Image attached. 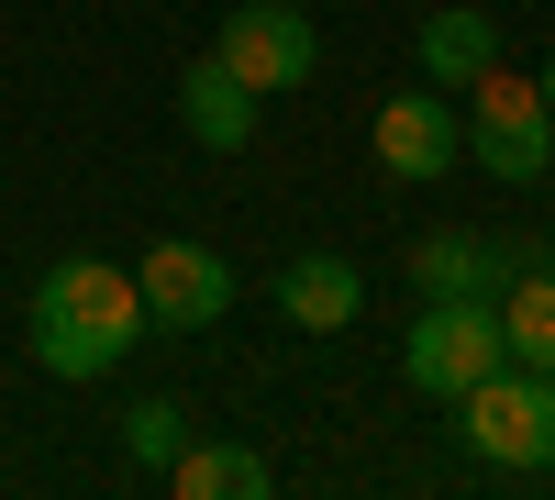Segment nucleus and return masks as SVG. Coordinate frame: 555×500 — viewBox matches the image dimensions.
I'll return each mask as SVG.
<instances>
[{"label": "nucleus", "mask_w": 555, "mask_h": 500, "mask_svg": "<svg viewBox=\"0 0 555 500\" xmlns=\"http://www.w3.org/2000/svg\"><path fill=\"white\" fill-rule=\"evenodd\" d=\"M122 445H133V467L167 478V457L190 445V412H178V400H133V412H122Z\"/></svg>", "instance_id": "4468645a"}, {"label": "nucleus", "mask_w": 555, "mask_h": 500, "mask_svg": "<svg viewBox=\"0 0 555 500\" xmlns=\"http://www.w3.org/2000/svg\"><path fill=\"white\" fill-rule=\"evenodd\" d=\"M167 489L178 500H256L267 489V457H256V445H178V457H167Z\"/></svg>", "instance_id": "f8f14e48"}, {"label": "nucleus", "mask_w": 555, "mask_h": 500, "mask_svg": "<svg viewBox=\"0 0 555 500\" xmlns=\"http://www.w3.org/2000/svg\"><path fill=\"white\" fill-rule=\"evenodd\" d=\"M278 311H289L300 334H345L356 311H366V279H356L345 256H289V267H278Z\"/></svg>", "instance_id": "9d476101"}, {"label": "nucleus", "mask_w": 555, "mask_h": 500, "mask_svg": "<svg viewBox=\"0 0 555 500\" xmlns=\"http://www.w3.org/2000/svg\"><path fill=\"white\" fill-rule=\"evenodd\" d=\"M211 56L234 67L256 101H278V89H300V78L322 67V34H311V12H289V0H234Z\"/></svg>", "instance_id": "423d86ee"}, {"label": "nucleus", "mask_w": 555, "mask_h": 500, "mask_svg": "<svg viewBox=\"0 0 555 500\" xmlns=\"http://www.w3.org/2000/svg\"><path fill=\"white\" fill-rule=\"evenodd\" d=\"M478 67H500V23L467 12V0H455V12H423V78L434 89H467Z\"/></svg>", "instance_id": "9b49d317"}, {"label": "nucleus", "mask_w": 555, "mask_h": 500, "mask_svg": "<svg viewBox=\"0 0 555 500\" xmlns=\"http://www.w3.org/2000/svg\"><path fill=\"white\" fill-rule=\"evenodd\" d=\"M133 345H145V290H133V267H112V256L44 267V290H34V368L44 379H112Z\"/></svg>", "instance_id": "f257e3e1"}, {"label": "nucleus", "mask_w": 555, "mask_h": 500, "mask_svg": "<svg viewBox=\"0 0 555 500\" xmlns=\"http://www.w3.org/2000/svg\"><path fill=\"white\" fill-rule=\"evenodd\" d=\"M455 156H467V123L444 112V89H434V78L378 101V167H389V178H444Z\"/></svg>", "instance_id": "0eeeda50"}, {"label": "nucleus", "mask_w": 555, "mask_h": 500, "mask_svg": "<svg viewBox=\"0 0 555 500\" xmlns=\"http://www.w3.org/2000/svg\"><path fill=\"white\" fill-rule=\"evenodd\" d=\"M133 290H145L156 334H211L222 311H234V267H222L211 245H190V234H156L145 256H133Z\"/></svg>", "instance_id": "39448f33"}, {"label": "nucleus", "mask_w": 555, "mask_h": 500, "mask_svg": "<svg viewBox=\"0 0 555 500\" xmlns=\"http://www.w3.org/2000/svg\"><path fill=\"white\" fill-rule=\"evenodd\" d=\"M455 412H467V457H489V467H555V379L489 368L478 389H455Z\"/></svg>", "instance_id": "20e7f679"}, {"label": "nucleus", "mask_w": 555, "mask_h": 500, "mask_svg": "<svg viewBox=\"0 0 555 500\" xmlns=\"http://www.w3.org/2000/svg\"><path fill=\"white\" fill-rule=\"evenodd\" d=\"M411 290H423V300H500V290H512V245L444 222V234L411 245Z\"/></svg>", "instance_id": "6e6552de"}, {"label": "nucleus", "mask_w": 555, "mask_h": 500, "mask_svg": "<svg viewBox=\"0 0 555 500\" xmlns=\"http://www.w3.org/2000/svg\"><path fill=\"white\" fill-rule=\"evenodd\" d=\"M500 334H512V368L555 379V267H512V290H500Z\"/></svg>", "instance_id": "ddd939ff"}, {"label": "nucleus", "mask_w": 555, "mask_h": 500, "mask_svg": "<svg viewBox=\"0 0 555 500\" xmlns=\"http://www.w3.org/2000/svg\"><path fill=\"white\" fill-rule=\"evenodd\" d=\"M533 89H544V112H555V56H544V67H533Z\"/></svg>", "instance_id": "2eb2a0df"}, {"label": "nucleus", "mask_w": 555, "mask_h": 500, "mask_svg": "<svg viewBox=\"0 0 555 500\" xmlns=\"http://www.w3.org/2000/svg\"><path fill=\"white\" fill-rule=\"evenodd\" d=\"M256 89L222 67V56H201V67H178V123H190V145H211V156H245L256 145Z\"/></svg>", "instance_id": "1a4fd4ad"}, {"label": "nucleus", "mask_w": 555, "mask_h": 500, "mask_svg": "<svg viewBox=\"0 0 555 500\" xmlns=\"http://www.w3.org/2000/svg\"><path fill=\"white\" fill-rule=\"evenodd\" d=\"M489 368H512V334H500V300H423L411 311V345H400V379L423 400L478 389Z\"/></svg>", "instance_id": "7ed1b4c3"}, {"label": "nucleus", "mask_w": 555, "mask_h": 500, "mask_svg": "<svg viewBox=\"0 0 555 500\" xmlns=\"http://www.w3.org/2000/svg\"><path fill=\"white\" fill-rule=\"evenodd\" d=\"M467 156L500 178V190H533V178L555 167V112H544V89L512 56L467 78Z\"/></svg>", "instance_id": "f03ea898"}]
</instances>
